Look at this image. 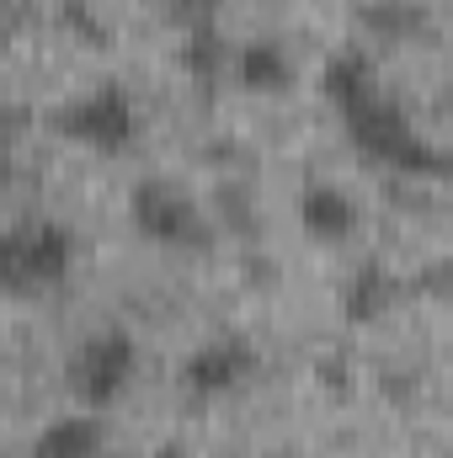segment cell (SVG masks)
<instances>
[{
    "instance_id": "1",
    "label": "cell",
    "mask_w": 453,
    "mask_h": 458,
    "mask_svg": "<svg viewBox=\"0 0 453 458\" xmlns=\"http://www.w3.org/2000/svg\"><path fill=\"white\" fill-rule=\"evenodd\" d=\"M75 272V229L48 214H27L0 225V293L5 299H48Z\"/></svg>"
},
{
    "instance_id": "10",
    "label": "cell",
    "mask_w": 453,
    "mask_h": 458,
    "mask_svg": "<svg viewBox=\"0 0 453 458\" xmlns=\"http://www.w3.org/2000/svg\"><path fill=\"white\" fill-rule=\"evenodd\" d=\"M373 91H384V86H379V70H373V59H368L363 48H341V54L326 59V70H321V97H326L337 113L368 102Z\"/></svg>"
},
{
    "instance_id": "2",
    "label": "cell",
    "mask_w": 453,
    "mask_h": 458,
    "mask_svg": "<svg viewBox=\"0 0 453 458\" xmlns=\"http://www.w3.org/2000/svg\"><path fill=\"white\" fill-rule=\"evenodd\" d=\"M341 123H346L352 144H357L368 160H379V165H389V171H400V176H443V171H449V155L411 123V113H406L395 97H384V91H373L368 102L346 107Z\"/></svg>"
},
{
    "instance_id": "6",
    "label": "cell",
    "mask_w": 453,
    "mask_h": 458,
    "mask_svg": "<svg viewBox=\"0 0 453 458\" xmlns=\"http://www.w3.org/2000/svg\"><path fill=\"white\" fill-rule=\"evenodd\" d=\"M251 373H256V346L240 342V336H214V342L192 346V352L182 357V384H187L198 400L235 394Z\"/></svg>"
},
{
    "instance_id": "12",
    "label": "cell",
    "mask_w": 453,
    "mask_h": 458,
    "mask_svg": "<svg viewBox=\"0 0 453 458\" xmlns=\"http://www.w3.org/2000/svg\"><path fill=\"white\" fill-rule=\"evenodd\" d=\"M16 165H21V149H16L11 123L0 117V187H11V182H16Z\"/></svg>"
},
{
    "instance_id": "3",
    "label": "cell",
    "mask_w": 453,
    "mask_h": 458,
    "mask_svg": "<svg viewBox=\"0 0 453 458\" xmlns=\"http://www.w3.org/2000/svg\"><path fill=\"white\" fill-rule=\"evenodd\" d=\"M133 378H139V342L128 326H102V331L81 336L75 352L64 357V384H70V400L81 411L107 416L133 389Z\"/></svg>"
},
{
    "instance_id": "5",
    "label": "cell",
    "mask_w": 453,
    "mask_h": 458,
    "mask_svg": "<svg viewBox=\"0 0 453 458\" xmlns=\"http://www.w3.org/2000/svg\"><path fill=\"white\" fill-rule=\"evenodd\" d=\"M128 219H133V229L144 240H155L166 250H198V245H209V214H203V203L182 182H171V176L133 182Z\"/></svg>"
},
{
    "instance_id": "9",
    "label": "cell",
    "mask_w": 453,
    "mask_h": 458,
    "mask_svg": "<svg viewBox=\"0 0 453 458\" xmlns=\"http://www.w3.org/2000/svg\"><path fill=\"white\" fill-rule=\"evenodd\" d=\"M107 448V421L102 411H64L54 416L38 437H32V458H102Z\"/></svg>"
},
{
    "instance_id": "13",
    "label": "cell",
    "mask_w": 453,
    "mask_h": 458,
    "mask_svg": "<svg viewBox=\"0 0 453 458\" xmlns=\"http://www.w3.org/2000/svg\"><path fill=\"white\" fill-rule=\"evenodd\" d=\"M166 5H171V11H182L187 21H203V16H214V5H219V0H166Z\"/></svg>"
},
{
    "instance_id": "4",
    "label": "cell",
    "mask_w": 453,
    "mask_h": 458,
    "mask_svg": "<svg viewBox=\"0 0 453 458\" xmlns=\"http://www.w3.org/2000/svg\"><path fill=\"white\" fill-rule=\"evenodd\" d=\"M54 128L81 144V149H97V155H117L139 139V102L128 86L117 81H97L86 91H75L70 102H59L54 113Z\"/></svg>"
},
{
    "instance_id": "8",
    "label": "cell",
    "mask_w": 453,
    "mask_h": 458,
    "mask_svg": "<svg viewBox=\"0 0 453 458\" xmlns=\"http://www.w3.org/2000/svg\"><path fill=\"white\" fill-rule=\"evenodd\" d=\"M225 70H229V81H235L240 91H256V97L288 91V81H294V59H288V48L272 43V38H251V43L229 48Z\"/></svg>"
},
{
    "instance_id": "7",
    "label": "cell",
    "mask_w": 453,
    "mask_h": 458,
    "mask_svg": "<svg viewBox=\"0 0 453 458\" xmlns=\"http://www.w3.org/2000/svg\"><path fill=\"white\" fill-rule=\"evenodd\" d=\"M299 225L310 240H326V245H341L352 240L357 225H363V203L341 187V182H310L299 192Z\"/></svg>"
},
{
    "instance_id": "11",
    "label": "cell",
    "mask_w": 453,
    "mask_h": 458,
    "mask_svg": "<svg viewBox=\"0 0 453 458\" xmlns=\"http://www.w3.org/2000/svg\"><path fill=\"white\" fill-rule=\"evenodd\" d=\"M395 277L384 272V267H363L357 277H352V288H346V315L352 320H379L389 304H395Z\"/></svg>"
}]
</instances>
